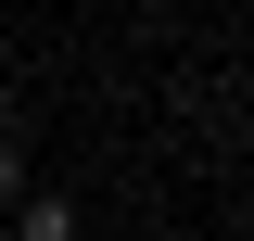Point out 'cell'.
I'll use <instances>...</instances> for the list:
<instances>
[{
  "label": "cell",
  "mask_w": 254,
  "mask_h": 241,
  "mask_svg": "<svg viewBox=\"0 0 254 241\" xmlns=\"http://www.w3.org/2000/svg\"><path fill=\"white\" fill-rule=\"evenodd\" d=\"M13 241H76V216L64 203H13Z\"/></svg>",
  "instance_id": "obj_1"
},
{
  "label": "cell",
  "mask_w": 254,
  "mask_h": 241,
  "mask_svg": "<svg viewBox=\"0 0 254 241\" xmlns=\"http://www.w3.org/2000/svg\"><path fill=\"white\" fill-rule=\"evenodd\" d=\"M0 203H26V140H13V102H0Z\"/></svg>",
  "instance_id": "obj_2"
}]
</instances>
